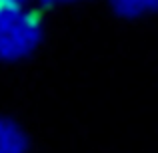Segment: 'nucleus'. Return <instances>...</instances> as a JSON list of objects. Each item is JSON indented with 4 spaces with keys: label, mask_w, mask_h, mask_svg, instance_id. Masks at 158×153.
Returning a JSON list of instances; mask_svg holds the SVG:
<instances>
[{
    "label": "nucleus",
    "mask_w": 158,
    "mask_h": 153,
    "mask_svg": "<svg viewBox=\"0 0 158 153\" xmlns=\"http://www.w3.org/2000/svg\"><path fill=\"white\" fill-rule=\"evenodd\" d=\"M20 139L14 135L10 125H4L0 121V153H18Z\"/></svg>",
    "instance_id": "obj_1"
}]
</instances>
